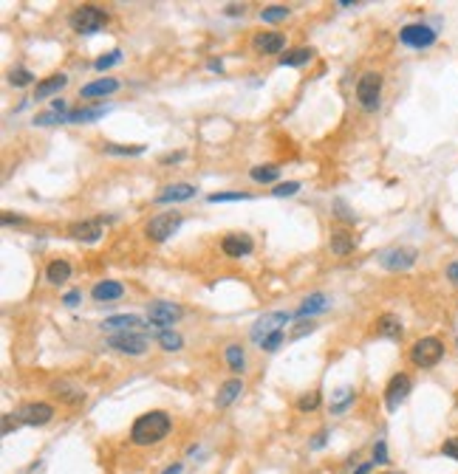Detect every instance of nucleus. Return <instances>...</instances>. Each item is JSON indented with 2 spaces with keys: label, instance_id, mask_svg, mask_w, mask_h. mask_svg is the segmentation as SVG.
I'll return each mask as SVG.
<instances>
[{
  "label": "nucleus",
  "instance_id": "nucleus-1",
  "mask_svg": "<svg viewBox=\"0 0 458 474\" xmlns=\"http://www.w3.org/2000/svg\"><path fill=\"white\" fill-rule=\"evenodd\" d=\"M167 432H170V415L156 409V412H145L142 418H136V423L131 429V441L136 446H153Z\"/></svg>",
  "mask_w": 458,
  "mask_h": 474
},
{
  "label": "nucleus",
  "instance_id": "nucleus-2",
  "mask_svg": "<svg viewBox=\"0 0 458 474\" xmlns=\"http://www.w3.org/2000/svg\"><path fill=\"white\" fill-rule=\"evenodd\" d=\"M181 223H184V214L170 209V212H161V214H156V218H150V223L145 226V235L153 243H164L181 229Z\"/></svg>",
  "mask_w": 458,
  "mask_h": 474
},
{
  "label": "nucleus",
  "instance_id": "nucleus-3",
  "mask_svg": "<svg viewBox=\"0 0 458 474\" xmlns=\"http://www.w3.org/2000/svg\"><path fill=\"white\" fill-rule=\"evenodd\" d=\"M105 23H108V15L97 6H76L68 17V26L76 34H97L99 28H105Z\"/></svg>",
  "mask_w": 458,
  "mask_h": 474
},
{
  "label": "nucleus",
  "instance_id": "nucleus-4",
  "mask_svg": "<svg viewBox=\"0 0 458 474\" xmlns=\"http://www.w3.org/2000/svg\"><path fill=\"white\" fill-rule=\"evenodd\" d=\"M441 356H444V344L436 339V336H425V339H419L410 348V362L416 364V367H422V370H430V367H436L439 362H441Z\"/></svg>",
  "mask_w": 458,
  "mask_h": 474
},
{
  "label": "nucleus",
  "instance_id": "nucleus-5",
  "mask_svg": "<svg viewBox=\"0 0 458 474\" xmlns=\"http://www.w3.org/2000/svg\"><path fill=\"white\" fill-rule=\"evenodd\" d=\"M379 96H382V76L379 74H362L357 82V99L365 110H377L379 108Z\"/></svg>",
  "mask_w": 458,
  "mask_h": 474
},
{
  "label": "nucleus",
  "instance_id": "nucleus-6",
  "mask_svg": "<svg viewBox=\"0 0 458 474\" xmlns=\"http://www.w3.org/2000/svg\"><path fill=\"white\" fill-rule=\"evenodd\" d=\"M416 260H419V251L410 246H399V248H388L379 254V266L388 271H407Z\"/></svg>",
  "mask_w": 458,
  "mask_h": 474
},
{
  "label": "nucleus",
  "instance_id": "nucleus-7",
  "mask_svg": "<svg viewBox=\"0 0 458 474\" xmlns=\"http://www.w3.org/2000/svg\"><path fill=\"white\" fill-rule=\"evenodd\" d=\"M108 348L124 356H145L147 353V339L142 333H116L108 339Z\"/></svg>",
  "mask_w": 458,
  "mask_h": 474
},
{
  "label": "nucleus",
  "instance_id": "nucleus-8",
  "mask_svg": "<svg viewBox=\"0 0 458 474\" xmlns=\"http://www.w3.org/2000/svg\"><path fill=\"white\" fill-rule=\"evenodd\" d=\"M184 316V311L176 305V303H164V299H158V303H150L147 305V319H150V325H156V328H170L173 322H179Z\"/></svg>",
  "mask_w": 458,
  "mask_h": 474
},
{
  "label": "nucleus",
  "instance_id": "nucleus-9",
  "mask_svg": "<svg viewBox=\"0 0 458 474\" xmlns=\"http://www.w3.org/2000/svg\"><path fill=\"white\" fill-rule=\"evenodd\" d=\"M399 40L407 49H427V46L436 42V31L430 26H425V23H413V26H404L399 31Z\"/></svg>",
  "mask_w": 458,
  "mask_h": 474
},
{
  "label": "nucleus",
  "instance_id": "nucleus-10",
  "mask_svg": "<svg viewBox=\"0 0 458 474\" xmlns=\"http://www.w3.org/2000/svg\"><path fill=\"white\" fill-rule=\"evenodd\" d=\"M295 316V314H286V311H275V314H263L258 322H255V328H252V341H263L266 336H272L275 330H283V325Z\"/></svg>",
  "mask_w": 458,
  "mask_h": 474
},
{
  "label": "nucleus",
  "instance_id": "nucleus-11",
  "mask_svg": "<svg viewBox=\"0 0 458 474\" xmlns=\"http://www.w3.org/2000/svg\"><path fill=\"white\" fill-rule=\"evenodd\" d=\"M410 378L404 375V373H396L393 378H391V384H388V390H385V407L393 412V409H399V404L410 396Z\"/></svg>",
  "mask_w": 458,
  "mask_h": 474
},
{
  "label": "nucleus",
  "instance_id": "nucleus-12",
  "mask_svg": "<svg viewBox=\"0 0 458 474\" xmlns=\"http://www.w3.org/2000/svg\"><path fill=\"white\" fill-rule=\"evenodd\" d=\"M26 426H46L51 418H54V409L49 407V404H43V401H34V404H26L23 409H20V415H17Z\"/></svg>",
  "mask_w": 458,
  "mask_h": 474
},
{
  "label": "nucleus",
  "instance_id": "nucleus-13",
  "mask_svg": "<svg viewBox=\"0 0 458 474\" xmlns=\"http://www.w3.org/2000/svg\"><path fill=\"white\" fill-rule=\"evenodd\" d=\"M252 49L258 54H280L286 49V37L280 31H261L252 40Z\"/></svg>",
  "mask_w": 458,
  "mask_h": 474
},
{
  "label": "nucleus",
  "instance_id": "nucleus-14",
  "mask_svg": "<svg viewBox=\"0 0 458 474\" xmlns=\"http://www.w3.org/2000/svg\"><path fill=\"white\" fill-rule=\"evenodd\" d=\"M68 237L79 243H97L102 237V223L99 221H76L68 226Z\"/></svg>",
  "mask_w": 458,
  "mask_h": 474
},
{
  "label": "nucleus",
  "instance_id": "nucleus-15",
  "mask_svg": "<svg viewBox=\"0 0 458 474\" xmlns=\"http://www.w3.org/2000/svg\"><path fill=\"white\" fill-rule=\"evenodd\" d=\"M221 248H224L227 257H246V254H252L255 243H252L249 235H227L221 240Z\"/></svg>",
  "mask_w": 458,
  "mask_h": 474
},
{
  "label": "nucleus",
  "instance_id": "nucleus-16",
  "mask_svg": "<svg viewBox=\"0 0 458 474\" xmlns=\"http://www.w3.org/2000/svg\"><path fill=\"white\" fill-rule=\"evenodd\" d=\"M116 91H119V79L105 76V79H97V82L82 85L79 96H82V99H94V96H111V94H116Z\"/></svg>",
  "mask_w": 458,
  "mask_h": 474
},
{
  "label": "nucleus",
  "instance_id": "nucleus-17",
  "mask_svg": "<svg viewBox=\"0 0 458 474\" xmlns=\"http://www.w3.org/2000/svg\"><path fill=\"white\" fill-rule=\"evenodd\" d=\"M195 195L193 184H170L156 195V203H176V201H190Z\"/></svg>",
  "mask_w": 458,
  "mask_h": 474
},
{
  "label": "nucleus",
  "instance_id": "nucleus-18",
  "mask_svg": "<svg viewBox=\"0 0 458 474\" xmlns=\"http://www.w3.org/2000/svg\"><path fill=\"white\" fill-rule=\"evenodd\" d=\"M65 85H68V76H65V74H51L49 79H43V82H40L37 88H34V99H37V102H40V99H49V96L60 94Z\"/></svg>",
  "mask_w": 458,
  "mask_h": 474
},
{
  "label": "nucleus",
  "instance_id": "nucleus-19",
  "mask_svg": "<svg viewBox=\"0 0 458 474\" xmlns=\"http://www.w3.org/2000/svg\"><path fill=\"white\" fill-rule=\"evenodd\" d=\"M328 248L334 251L337 257H345V254H351V251L357 248V240H354V235H351V232H345V229H337V232H331Z\"/></svg>",
  "mask_w": 458,
  "mask_h": 474
},
{
  "label": "nucleus",
  "instance_id": "nucleus-20",
  "mask_svg": "<svg viewBox=\"0 0 458 474\" xmlns=\"http://www.w3.org/2000/svg\"><path fill=\"white\" fill-rule=\"evenodd\" d=\"M122 294H124V285L116 282V280H102V282H97L94 291H91V296L97 299V303H111V299H119Z\"/></svg>",
  "mask_w": 458,
  "mask_h": 474
},
{
  "label": "nucleus",
  "instance_id": "nucleus-21",
  "mask_svg": "<svg viewBox=\"0 0 458 474\" xmlns=\"http://www.w3.org/2000/svg\"><path fill=\"white\" fill-rule=\"evenodd\" d=\"M102 328H105V330L133 333L136 328H145V322H142L139 316H133V314H122V316H111V319H105V322H102Z\"/></svg>",
  "mask_w": 458,
  "mask_h": 474
},
{
  "label": "nucleus",
  "instance_id": "nucleus-22",
  "mask_svg": "<svg viewBox=\"0 0 458 474\" xmlns=\"http://www.w3.org/2000/svg\"><path fill=\"white\" fill-rule=\"evenodd\" d=\"M240 393H243L240 378H229V381H224V384H221V390H218V396H215V404L224 409V407H229Z\"/></svg>",
  "mask_w": 458,
  "mask_h": 474
},
{
  "label": "nucleus",
  "instance_id": "nucleus-23",
  "mask_svg": "<svg viewBox=\"0 0 458 474\" xmlns=\"http://www.w3.org/2000/svg\"><path fill=\"white\" fill-rule=\"evenodd\" d=\"M325 308H328V296L325 294H311V296L303 299V305L295 311V316H314V314H320Z\"/></svg>",
  "mask_w": 458,
  "mask_h": 474
},
{
  "label": "nucleus",
  "instance_id": "nucleus-24",
  "mask_svg": "<svg viewBox=\"0 0 458 474\" xmlns=\"http://www.w3.org/2000/svg\"><path fill=\"white\" fill-rule=\"evenodd\" d=\"M377 333L385 336V339H402V322H399V316H393V314L379 316L377 319Z\"/></svg>",
  "mask_w": 458,
  "mask_h": 474
},
{
  "label": "nucleus",
  "instance_id": "nucleus-25",
  "mask_svg": "<svg viewBox=\"0 0 458 474\" xmlns=\"http://www.w3.org/2000/svg\"><path fill=\"white\" fill-rule=\"evenodd\" d=\"M68 277H71V266H68V260H51V263H49V269H46V280H49L51 285L68 282Z\"/></svg>",
  "mask_w": 458,
  "mask_h": 474
},
{
  "label": "nucleus",
  "instance_id": "nucleus-26",
  "mask_svg": "<svg viewBox=\"0 0 458 474\" xmlns=\"http://www.w3.org/2000/svg\"><path fill=\"white\" fill-rule=\"evenodd\" d=\"M311 57H314V49H291V51H286L283 57H280V65L286 68H297V65H306V62H311Z\"/></svg>",
  "mask_w": 458,
  "mask_h": 474
},
{
  "label": "nucleus",
  "instance_id": "nucleus-27",
  "mask_svg": "<svg viewBox=\"0 0 458 474\" xmlns=\"http://www.w3.org/2000/svg\"><path fill=\"white\" fill-rule=\"evenodd\" d=\"M108 113V108H79V110H71L68 116H65V121H71V124H79V121H97V119H102Z\"/></svg>",
  "mask_w": 458,
  "mask_h": 474
},
{
  "label": "nucleus",
  "instance_id": "nucleus-28",
  "mask_svg": "<svg viewBox=\"0 0 458 474\" xmlns=\"http://www.w3.org/2000/svg\"><path fill=\"white\" fill-rule=\"evenodd\" d=\"M249 176H252V181H258V184H272L280 178V167L277 164H261L249 172Z\"/></svg>",
  "mask_w": 458,
  "mask_h": 474
},
{
  "label": "nucleus",
  "instance_id": "nucleus-29",
  "mask_svg": "<svg viewBox=\"0 0 458 474\" xmlns=\"http://www.w3.org/2000/svg\"><path fill=\"white\" fill-rule=\"evenodd\" d=\"M156 339H158V344H161V350H167V353L181 350V344H184V339H181L176 330H170V328L158 330V333H156Z\"/></svg>",
  "mask_w": 458,
  "mask_h": 474
},
{
  "label": "nucleus",
  "instance_id": "nucleus-30",
  "mask_svg": "<svg viewBox=\"0 0 458 474\" xmlns=\"http://www.w3.org/2000/svg\"><path fill=\"white\" fill-rule=\"evenodd\" d=\"M51 390H54V393H57V398H63L65 404H82V401H85V393H79V390H74V387H68V381L54 384Z\"/></svg>",
  "mask_w": 458,
  "mask_h": 474
},
{
  "label": "nucleus",
  "instance_id": "nucleus-31",
  "mask_svg": "<svg viewBox=\"0 0 458 474\" xmlns=\"http://www.w3.org/2000/svg\"><path fill=\"white\" fill-rule=\"evenodd\" d=\"M354 387H343V390H337L334 396V404H331V412H343L348 404H354Z\"/></svg>",
  "mask_w": 458,
  "mask_h": 474
},
{
  "label": "nucleus",
  "instance_id": "nucleus-32",
  "mask_svg": "<svg viewBox=\"0 0 458 474\" xmlns=\"http://www.w3.org/2000/svg\"><path fill=\"white\" fill-rule=\"evenodd\" d=\"M288 6H266L263 12H261V20L263 23H280V20H286L288 17Z\"/></svg>",
  "mask_w": 458,
  "mask_h": 474
},
{
  "label": "nucleus",
  "instance_id": "nucleus-33",
  "mask_svg": "<svg viewBox=\"0 0 458 474\" xmlns=\"http://www.w3.org/2000/svg\"><path fill=\"white\" fill-rule=\"evenodd\" d=\"M227 362H229V367H232L235 373H243L246 359H243V350L238 348V344H229V348H227Z\"/></svg>",
  "mask_w": 458,
  "mask_h": 474
},
{
  "label": "nucleus",
  "instance_id": "nucleus-34",
  "mask_svg": "<svg viewBox=\"0 0 458 474\" xmlns=\"http://www.w3.org/2000/svg\"><path fill=\"white\" fill-rule=\"evenodd\" d=\"M31 79H34V74L28 68H12L9 71V82L15 88H26V85H31Z\"/></svg>",
  "mask_w": 458,
  "mask_h": 474
},
{
  "label": "nucleus",
  "instance_id": "nucleus-35",
  "mask_svg": "<svg viewBox=\"0 0 458 474\" xmlns=\"http://www.w3.org/2000/svg\"><path fill=\"white\" fill-rule=\"evenodd\" d=\"M102 150L111 153V155H142V153H145L142 144H133V147H124V144H105Z\"/></svg>",
  "mask_w": 458,
  "mask_h": 474
},
{
  "label": "nucleus",
  "instance_id": "nucleus-36",
  "mask_svg": "<svg viewBox=\"0 0 458 474\" xmlns=\"http://www.w3.org/2000/svg\"><path fill=\"white\" fill-rule=\"evenodd\" d=\"M334 212H337V218L340 221H345V223H357V214H354V209L343 201V198H337L334 201Z\"/></svg>",
  "mask_w": 458,
  "mask_h": 474
},
{
  "label": "nucleus",
  "instance_id": "nucleus-37",
  "mask_svg": "<svg viewBox=\"0 0 458 474\" xmlns=\"http://www.w3.org/2000/svg\"><path fill=\"white\" fill-rule=\"evenodd\" d=\"M34 124H37V127H51V124H65V116H60V113L49 110V113H40V116H34Z\"/></svg>",
  "mask_w": 458,
  "mask_h": 474
},
{
  "label": "nucleus",
  "instance_id": "nucleus-38",
  "mask_svg": "<svg viewBox=\"0 0 458 474\" xmlns=\"http://www.w3.org/2000/svg\"><path fill=\"white\" fill-rule=\"evenodd\" d=\"M119 60H122V51H119V49H113V51H108V54H102V57H99V60L94 62V68H97V71H105V68H111V65H116Z\"/></svg>",
  "mask_w": 458,
  "mask_h": 474
},
{
  "label": "nucleus",
  "instance_id": "nucleus-39",
  "mask_svg": "<svg viewBox=\"0 0 458 474\" xmlns=\"http://www.w3.org/2000/svg\"><path fill=\"white\" fill-rule=\"evenodd\" d=\"M246 198H249L246 192H215L206 201H210V203H224V201H246Z\"/></svg>",
  "mask_w": 458,
  "mask_h": 474
},
{
  "label": "nucleus",
  "instance_id": "nucleus-40",
  "mask_svg": "<svg viewBox=\"0 0 458 474\" xmlns=\"http://www.w3.org/2000/svg\"><path fill=\"white\" fill-rule=\"evenodd\" d=\"M320 407V393H309V396H303L300 401H297V409L300 412H311V409H317Z\"/></svg>",
  "mask_w": 458,
  "mask_h": 474
},
{
  "label": "nucleus",
  "instance_id": "nucleus-41",
  "mask_svg": "<svg viewBox=\"0 0 458 474\" xmlns=\"http://www.w3.org/2000/svg\"><path fill=\"white\" fill-rule=\"evenodd\" d=\"M283 336H286L283 330H275L272 336H266V339L261 341V348H263V350H269V353H275V350L280 348V341H283Z\"/></svg>",
  "mask_w": 458,
  "mask_h": 474
},
{
  "label": "nucleus",
  "instance_id": "nucleus-42",
  "mask_svg": "<svg viewBox=\"0 0 458 474\" xmlns=\"http://www.w3.org/2000/svg\"><path fill=\"white\" fill-rule=\"evenodd\" d=\"M300 189V181H286V184H280V187H275V198H288V195H295Z\"/></svg>",
  "mask_w": 458,
  "mask_h": 474
},
{
  "label": "nucleus",
  "instance_id": "nucleus-43",
  "mask_svg": "<svg viewBox=\"0 0 458 474\" xmlns=\"http://www.w3.org/2000/svg\"><path fill=\"white\" fill-rule=\"evenodd\" d=\"M441 455H444V457H452V460L458 463V438H450V441H444V446H441Z\"/></svg>",
  "mask_w": 458,
  "mask_h": 474
},
{
  "label": "nucleus",
  "instance_id": "nucleus-44",
  "mask_svg": "<svg viewBox=\"0 0 458 474\" xmlns=\"http://www.w3.org/2000/svg\"><path fill=\"white\" fill-rule=\"evenodd\" d=\"M373 463H388V446H385V441H377V446H373Z\"/></svg>",
  "mask_w": 458,
  "mask_h": 474
},
{
  "label": "nucleus",
  "instance_id": "nucleus-45",
  "mask_svg": "<svg viewBox=\"0 0 458 474\" xmlns=\"http://www.w3.org/2000/svg\"><path fill=\"white\" fill-rule=\"evenodd\" d=\"M314 328H317V325H314L311 319H309V322H300V325L295 328V333H291V336H295V339H297V336H306V333H314Z\"/></svg>",
  "mask_w": 458,
  "mask_h": 474
},
{
  "label": "nucleus",
  "instance_id": "nucleus-46",
  "mask_svg": "<svg viewBox=\"0 0 458 474\" xmlns=\"http://www.w3.org/2000/svg\"><path fill=\"white\" fill-rule=\"evenodd\" d=\"M51 110H54V113H60V116H68V105H65V99H60V96H57V99L51 102Z\"/></svg>",
  "mask_w": 458,
  "mask_h": 474
},
{
  "label": "nucleus",
  "instance_id": "nucleus-47",
  "mask_svg": "<svg viewBox=\"0 0 458 474\" xmlns=\"http://www.w3.org/2000/svg\"><path fill=\"white\" fill-rule=\"evenodd\" d=\"M63 303H65V305H76V303H79V291H68V294L63 296Z\"/></svg>",
  "mask_w": 458,
  "mask_h": 474
},
{
  "label": "nucleus",
  "instance_id": "nucleus-48",
  "mask_svg": "<svg viewBox=\"0 0 458 474\" xmlns=\"http://www.w3.org/2000/svg\"><path fill=\"white\" fill-rule=\"evenodd\" d=\"M447 277H450V280H452V282H455V285H458V260H455V263H450V266H447Z\"/></svg>",
  "mask_w": 458,
  "mask_h": 474
},
{
  "label": "nucleus",
  "instance_id": "nucleus-49",
  "mask_svg": "<svg viewBox=\"0 0 458 474\" xmlns=\"http://www.w3.org/2000/svg\"><path fill=\"white\" fill-rule=\"evenodd\" d=\"M181 158H184V153H173V155H164L161 164H176V161H181Z\"/></svg>",
  "mask_w": 458,
  "mask_h": 474
},
{
  "label": "nucleus",
  "instance_id": "nucleus-50",
  "mask_svg": "<svg viewBox=\"0 0 458 474\" xmlns=\"http://www.w3.org/2000/svg\"><path fill=\"white\" fill-rule=\"evenodd\" d=\"M12 432V415H3V435Z\"/></svg>",
  "mask_w": 458,
  "mask_h": 474
},
{
  "label": "nucleus",
  "instance_id": "nucleus-51",
  "mask_svg": "<svg viewBox=\"0 0 458 474\" xmlns=\"http://www.w3.org/2000/svg\"><path fill=\"white\" fill-rule=\"evenodd\" d=\"M246 6H227V15H243Z\"/></svg>",
  "mask_w": 458,
  "mask_h": 474
},
{
  "label": "nucleus",
  "instance_id": "nucleus-52",
  "mask_svg": "<svg viewBox=\"0 0 458 474\" xmlns=\"http://www.w3.org/2000/svg\"><path fill=\"white\" fill-rule=\"evenodd\" d=\"M322 443H325V432H320V435H317V438H314V443H311V446H314V449H320V446H322Z\"/></svg>",
  "mask_w": 458,
  "mask_h": 474
},
{
  "label": "nucleus",
  "instance_id": "nucleus-53",
  "mask_svg": "<svg viewBox=\"0 0 458 474\" xmlns=\"http://www.w3.org/2000/svg\"><path fill=\"white\" fill-rule=\"evenodd\" d=\"M370 468H373V463H362V466H359V468H357V471H354V474H368V471H370Z\"/></svg>",
  "mask_w": 458,
  "mask_h": 474
},
{
  "label": "nucleus",
  "instance_id": "nucleus-54",
  "mask_svg": "<svg viewBox=\"0 0 458 474\" xmlns=\"http://www.w3.org/2000/svg\"><path fill=\"white\" fill-rule=\"evenodd\" d=\"M161 474H181V463H176V466H170L167 471H161Z\"/></svg>",
  "mask_w": 458,
  "mask_h": 474
},
{
  "label": "nucleus",
  "instance_id": "nucleus-55",
  "mask_svg": "<svg viewBox=\"0 0 458 474\" xmlns=\"http://www.w3.org/2000/svg\"><path fill=\"white\" fill-rule=\"evenodd\" d=\"M455 404H458V393H455Z\"/></svg>",
  "mask_w": 458,
  "mask_h": 474
}]
</instances>
